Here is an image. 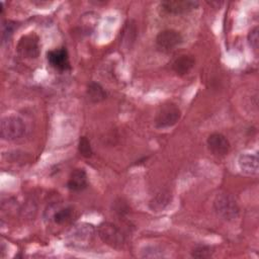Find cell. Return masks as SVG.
<instances>
[{
    "instance_id": "1",
    "label": "cell",
    "mask_w": 259,
    "mask_h": 259,
    "mask_svg": "<svg viewBox=\"0 0 259 259\" xmlns=\"http://www.w3.org/2000/svg\"><path fill=\"white\" fill-rule=\"evenodd\" d=\"M213 208L217 214L225 221L236 220L240 212L237 200L229 193L218 194L213 200Z\"/></svg>"
},
{
    "instance_id": "2",
    "label": "cell",
    "mask_w": 259,
    "mask_h": 259,
    "mask_svg": "<svg viewBox=\"0 0 259 259\" xmlns=\"http://www.w3.org/2000/svg\"><path fill=\"white\" fill-rule=\"evenodd\" d=\"M25 134V123L17 115H7L1 119L0 135L4 141H16Z\"/></svg>"
},
{
    "instance_id": "3",
    "label": "cell",
    "mask_w": 259,
    "mask_h": 259,
    "mask_svg": "<svg viewBox=\"0 0 259 259\" xmlns=\"http://www.w3.org/2000/svg\"><path fill=\"white\" fill-rule=\"evenodd\" d=\"M181 117L180 108L174 103L162 104L155 116V126L157 128H168L175 125Z\"/></svg>"
},
{
    "instance_id": "4",
    "label": "cell",
    "mask_w": 259,
    "mask_h": 259,
    "mask_svg": "<svg viewBox=\"0 0 259 259\" xmlns=\"http://www.w3.org/2000/svg\"><path fill=\"white\" fill-rule=\"evenodd\" d=\"M97 233L102 242L114 249H119L125 242L124 235L120 229L112 223H102L97 228Z\"/></svg>"
},
{
    "instance_id": "5",
    "label": "cell",
    "mask_w": 259,
    "mask_h": 259,
    "mask_svg": "<svg viewBox=\"0 0 259 259\" xmlns=\"http://www.w3.org/2000/svg\"><path fill=\"white\" fill-rule=\"evenodd\" d=\"M183 42L181 33L175 29H164L160 31L156 36L157 49L163 53H169L174 51Z\"/></svg>"
},
{
    "instance_id": "6",
    "label": "cell",
    "mask_w": 259,
    "mask_h": 259,
    "mask_svg": "<svg viewBox=\"0 0 259 259\" xmlns=\"http://www.w3.org/2000/svg\"><path fill=\"white\" fill-rule=\"evenodd\" d=\"M17 52L27 59H35L39 55V39L34 33L25 34L20 37L17 44Z\"/></svg>"
},
{
    "instance_id": "7",
    "label": "cell",
    "mask_w": 259,
    "mask_h": 259,
    "mask_svg": "<svg viewBox=\"0 0 259 259\" xmlns=\"http://www.w3.org/2000/svg\"><path fill=\"white\" fill-rule=\"evenodd\" d=\"M206 145L209 152L217 157H224L228 155L231 145L229 140L220 133H213L208 136Z\"/></svg>"
},
{
    "instance_id": "8",
    "label": "cell",
    "mask_w": 259,
    "mask_h": 259,
    "mask_svg": "<svg viewBox=\"0 0 259 259\" xmlns=\"http://www.w3.org/2000/svg\"><path fill=\"white\" fill-rule=\"evenodd\" d=\"M50 65L59 72H66L71 69L69 55L66 48L52 50L47 54Z\"/></svg>"
},
{
    "instance_id": "9",
    "label": "cell",
    "mask_w": 259,
    "mask_h": 259,
    "mask_svg": "<svg viewBox=\"0 0 259 259\" xmlns=\"http://www.w3.org/2000/svg\"><path fill=\"white\" fill-rule=\"evenodd\" d=\"M199 3L197 1H164L161 3L162 10L167 14H184L195 8Z\"/></svg>"
},
{
    "instance_id": "10",
    "label": "cell",
    "mask_w": 259,
    "mask_h": 259,
    "mask_svg": "<svg viewBox=\"0 0 259 259\" xmlns=\"http://www.w3.org/2000/svg\"><path fill=\"white\" fill-rule=\"evenodd\" d=\"M93 235V227L91 225L87 224H81L76 226L72 230V233L70 235V242L73 245H79L83 246L87 244Z\"/></svg>"
},
{
    "instance_id": "11",
    "label": "cell",
    "mask_w": 259,
    "mask_h": 259,
    "mask_svg": "<svg viewBox=\"0 0 259 259\" xmlns=\"http://www.w3.org/2000/svg\"><path fill=\"white\" fill-rule=\"evenodd\" d=\"M173 196L169 190H160L158 191L149 201V208L154 212H160L166 209L172 202Z\"/></svg>"
},
{
    "instance_id": "12",
    "label": "cell",
    "mask_w": 259,
    "mask_h": 259,
    "mask_svg": "<svg viewBox=\"0 0 259 259\" xmlns=\"http://www.w3.org/2000/svg\"><path fill=\"white\" fill-rule=\"evenodd\" d=\"M238 166L246 175L258 174V157L256 154H242L238 159Z\"/></svg>"
},
{
    "instance_id": "13",
    "label": "cell",
    "mask_w": 259,
    "mask_h": 259,
    "mask_svg": "<svg viewBox=\"0 0 259 259\" xmlns=\"http://www.w3.org/2000/svg\"><path fill=\"white\" fill-rule=\"evenodd\" d=\"M88 185V181H87V174L85 172L84 169H75L67 182V187L71 190V191H82L84 190Z\"/></svg>"
},
{
    "instance_id": "14",
    "label": "cell",
    "mask_w": 259,
    "mask_h": 259,
    "mask_svg": "<svg viewBox=\"0 0 259 259\" xmlns=\"http://www.w3.org/2000/svg\"><path fill=\"white\" fill-rule=\"evenodd\" d=\"M195 64V60L192 56L181 55L176 58L172 64V70L179 76L186 75Z\"/></svg>"
},
{
    "instance_id": "15",
    "label": "cell",
    "mask_w": 259,
    "mask_h": 259,
    "mask_svg": "<svg viewBox=\"0 0 259 259\" xmlns=\"http://www.w3.org/2000/svg\"><path fill=\"white\" fill-rule=\"evenodd\" d=\"M137 25L134 20H127L121 31V45L125 48H132L137 36Z\"/></svg>"
},
{
    "instance_id": "16",
    "label": "cell",
    "mask_w": 259,
    "mask_h": 259,
    "mask_svg": "<svg viewBox=\"0 0 259 259\" xmlns=\"http://www.w3.org/2000/svg\"><path fill=\"white\" fill-rule=\"evenodd\" d=\"M86 94L89 98L90 101L94 102V103H98L103 101L104 99H106L107 97V93L105 91V89L97 82H90L87 86L86 89Z\"/></svg>"
},
{
    "instance_id": "17",
    "label": "cell",
    "mask_w": 259,
    "mask_h": 259,
    "mask_svg": "<svg viewBox=\"0 0 259 259\" xmlns=\"http://www.w3.org/2000/svg\"><path fill=\"white\" fill-rule=\"evenodd\" d=\"M213 254V249L207 245H197L191 250V256L194 258L204 259L209 258Z\"/></svg>"
},
{
    "instance_id": "18",
    "label": "cell",
    "mask_w": 259,
    "mask_h": 259,
    "mask_svg": "<svg viewBox=\"0 0 259 259\" xmlns=\"http://www.w3.org/2000/svg\"><path fill=\"white\" fill-rule=\"evenodd\" d=\"M73 217V209L71 207H64V208H60L58 209L55 213H54V221L56 224H64L67 223L68 221L71 220V218Z\"/></svg>"
},
{
    "instance_id": "19",
    "label": "cell",
    "mask_w": 259,
    "mask_h": 259,
    "mask_svg": "<svg viewBox=\"0 0 259 259\" xmlns=\"http://www.w3.org/2000/svg\"><path fill=\"white\" fill-rule=\"evenodd\" d=\"M78 151L81 156L84 158H90L93 155L92 147L90 145L89 140L86 137H80L79 143H78Z\"/></svg>"
},
{
    "instance_id": "20",
    "label": "cell",
    "mask_w": 259,
    "mask_h": 259,
    "mask_svg": "<svg viewBox=\"0 0 259 259\" xmlns=\"http://www.w3.org/2000/svg\"><path fill=\"white\" fill-rule=\"evenodd\" d=\"M141 256L143 258H162L164 257V252L157 246H147L142 249Z\"/></svg>"
},
{
    "instance_id": "21",
    "label": "cell",
    "mask_w": 259,
    "mask_h": 259,
    "mask_svg": "<svg viewBox=\"0 0 259 259\" xmlns=\"http://www.w3.org/2000/svg\"><path fill=\"white\" fill-rule=\"evenodd\" d=\"M247 39H248V44L251 47V49L257 54L258 48H259V28H258V26H254L253 28L250 29Z\"/></svg>"
},
{
    "instance_id": "22",
    "label": "cell",
    "mask_w": 259,
    "mask_h": 259,
    "mask_svg": "<svg viewBox=\"0 0 259 259\" xmlns=\"http://www.w3.org/2000/svg\"><path fill=\"white\" fill-rule=\"evenodd\" d=\"M16 23L13 22V21H6V22H3L2 23V31H1V38H2V41L5 42V41H8L10 39V37L12 36L13 34V31L15 30L16 28Z\"/></svg>"
},
{
    "instance_id": "23",
    "label": "cell",
    "mask_w": 259,
    "mask_h": 259,
    "mask_svg": "<svg viewBox=\"0 0 259 259\" xmlns=\"http://www.w3.org/2000/svg\"><path fill=\"white\" fill-rule=\"evenodd\" d=\"M113 210L114 212H116L118 215H124L128 212L130 207L126 204V202H124L122 199H118L114 202L113 205Z\"/></svg>"
}]
</instances>
